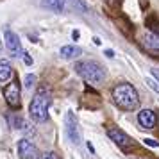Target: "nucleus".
<instances>
[{"label": "nucleus", "mask_w": 159, "mask_h": 159, "mask_svg": "<svg viewBox=\"0 0 159 159\" xmlns=\"http://www.w3.org/2000/svg\"><path fill=\"white\" fill-rule=\"evenodd\" d=\"M72 36H73V39H77V38H79V30H73Z\"/></svg>", "instance_id": "nucleus-24"}, {"label": "nucleus", "mask_w": 159, "mask_h": 159, "mask_svg": "<svg viewBox=\"0 0 159 159\" xmlns=\"http://www.w3.org/2000/svg\"><path fill=\"white\" fill-rule=\"evenodd\" d=\"M150 29H152V32L159 34V22H156V23H154V27H150Z\"/></svg>", "instance_id": "nucleus-22"}, {"label": "nucleus", "mask_w": 159, "mask_h": 159, "mask_svg": "<svg viewBox=\"0 0 159 159\" xmlns=\"http://www.w3.org/2000/svg\"><path fill=\"white\" fill-rule=\"evenodd\" d=\"M75 70L82 79L91 82V84H100L106 79V73L102 70V66L97 65L95 61H79L75 65Z\"/></svg>", "instance_id": "nucleus-3"}, {"label": "nucleus", "mask_w": 159, "mask_h": 159, "mask_svg": "<svg viewBox=\"0 0 159 159\" xmlns=\"http://www.w3.org/2000/svg\"><path fill=\"white\" fill-rule=\"evenodd\" d=\"M93 43H95V45H100L102 41H100V39H98V38H93Z\"/></svg>", "instance_id": "nucleus-25"}, {"label": "nucleus", "mask_w": 159, "mask_h": 159, "mask_svg": "<svg viewBox=\"0 0 159 159\" xmlns=\"http://www.w3.org/2000/svg\"><path fill=\"white\" fill-rule=\"evenodd\" d=\"M143 143L148 145V147H154V148H157V147H159V141L152 139V138H147V139H143Z\"/></svg>", "instance_id": "nucleus-18"}, {"label": "nucleus", "mask_w": 159, "mask_h": 159, "mask_svg": "<svg viewBox=\"0 0 159 159\" xmlns=\"http://www.w3.org/2000/svg\"><path fill=\"white\" fill-rule=\"evenodd\" d=\"M111 95H113V102L123 111H132L139 106V95H138L136 88L129 82L115 86Z\"/></svg>", "instance_id": "nucleus-1"}, {"label": "nucleus", "mask_w": 159, "mask_h": 159, "mask_svg": "<svg viewBox=\"0 0 159 159\" xmlns=\"http://www.w3.org/2000/svg\"><path fill=\"white\" fill-rule=\"evenodd\" d=\"M150 72H152V75H154V79H156V80L159 82V70H156V68H152Z\"/></svg>", "instance_id": "nucleus-21"}, {"label": "nucleus", "mask_w": 159, "mask_h": 159, "mask_svg": "<svg viewBox=\"0 0 159 159\" xmlns=\"http://www.w3.org/2000/svg\"><path fill=\"white\" fill-rule=\"evenodd\" d=\"M22 59H23V63H25L27 66L32 65V59H30V56L27 54V52H23V54H22Z\"/></svg>", "instance_id": "nucleus-19"}, {"label": "nucleus", "mask_w": 159, "mask_h": 159, "mask_svg": "<svg viewBox=\"0 0 159 159\" xmlns=\"http://www.w3.org/2000/svg\"><path fill=\"white\" fill-rule=\"evenodd\" d=\"M0 52H2V41H0Z\"/></svg>", "instance_id": "nucleus-26"}, {"label": "nucleus", "mask_w": 159, "mask_h": 159, "mask_svg": "<svg viewBox=\"0 0 159 159\" xmlns=\"http://www.w3.org/2000/svg\"><path fill=\"white\" fill-rule=\"evenodd\" d=\"M138 122L145 129H154L156 123H157V116H156V113L152 109H143V111L138 113Z\"/></svg>", "instance_id": "nucleus-10"}, {"label": "nucleus", "mask_w": 159, "mask_h": 159, "mask_svg": "<svg viewBox=\"0 0 159 159\" xmlns=\"http://www.w3.org/2000/svg\"><path fill=\"white\" fill-rule=\"evenodd\" d=\"M34 82H36V77H34L32 73H29V75L25 77V88H27V89H30V88L34 86Z\"/></svg>", "instance_id": "nucleus-15"}, {"label": "nucleus", "mask_w": 159, "mask_h": 159, "mask_svg": "<svg viewBox=\"0 0 159 159\" xmlns=\"http://www.w3.org/2000/svg\"><path fill=\"white\" fill-rule=\"evenodd\" d=\"M66 136L72 141L73 145L80 143V130H79V122H77V116L73 115L72 111L66 113Z\"/></svg>", "instance_id": "nucleus-4"}, {"label": "nucleus", "mask_w": 159, "mask_h": 159, "mask_svg": "<svg viewBox=\"0 0 159 159\" xmlns=\"http://www.w3.org/2000/svg\"><path fill=\"white\" fill-rule=\"evenodd\" d=\"M104 54H106L107 57H115V52H113V50H106V52H104Z\"/></svg>", "instance_id": "nucleus-23"}, {"label": "nucleus", "mask_w": 159, "mask_h": 159, "mask_svg": "<svg viewBox=\"0 0 159 159\" xmlns=\"http://www.w3.org/2000/svg\"><path fill=\"white\" fill-rule=\"evenodd\" d=\"M141 45L148 54H154L159 57V34H156V32L145 34L143 39H141Z\"/></svg>", "instance_id": "nucleus-9"}, {"label": "nucleus", "mask_w": 159, "mask_h": 159, "mask_svg": "<svg viewBox=\"0 0 159 159\" xmlns=\"http://www.w3.org/2000/svg\"><path fill=\"white\" fill-rule=\"evenodd\" d=\"M18 156L22 159H36L38 157V148L36 145L29 139H22L18 143Z\"/></svg>", "instance_id": "nucleus-8"}, {"label": "nucleus", "mask_w": 159, "mask_h": 159, "mask_svg": "<svg viewBox=\"0 0 159 159\" xmlns=\"http://www.w3.org/2000/svg\"><path fill=\"white\" fill-rule=\"evenodd\" d=\"M41 159H57V154L56 152H47V154L41 156Z\"/></svg>", "instance_id": "nucleus-20"}, {"label": "nucleus", "mask_w": 159, "mask_h": 159, "mask_svg": "<svg viewBox=\"0 0 159 159\" xmlns=\"http://www.w3.org/2000/svg\"><path fill=\"white\" fill-rule=\"evenodd\" d=\"M7 123H9V127L22 129L23 123H25V120H23L22 116H18V115H7Z\"/></svg>", "instance_id": "nucleus-14"}, {"label": "nucleus", "mask_w": 159, "mask_h": 159, "mask_svg": "<svg viewBox=\"0 0 159 159\" xmlns=\"http://www.w3.org/2000/svg\"><path fill=\"white\" fill-rule=\"evenodd\" d=\"M45 7L52 9V11H56V13H61L63 9H65V4L66 0H43Z\"/></svg>", "instance_id": "nucleus-13"}, {"label": "nucleus", "mask_w": 159, "mask_h": 159, "mask_svg": "<svg viewBox=\"0 0 159 159\" xmlns=\"http://www.w3.org/2000/svg\"><path fill=\"white\" fill-rule=\"evenodd\" d=\"M48 106H50V95L47 91H39L36 93V97L32 98L29 106V113L30 118L36 123H41L48 118Z\"/></svg>", "instance_id": "nucleus-2"}, {"label": "nucleus", "mask_w": 159, "mask_h": 159, "mask_svg": "<svg viewBox=\"0 0 159 159\" xmlns=\"http://www.w3.org/2000/svg\"><path fill=\"white\" fill-rule=\"evenodd\" d=\"M4 36H6V47H7V50L11 52V56H22L23 48H22V43H20V38L16 36L13 30L6 29V32H4Z\"/></svg>", "instance_id": "nucleus-6"}, {"label": "nucleus", "mask_w": 159, "mask_h": 159, "mask_svg": "<svg viewBox=\"0 0 159 159\" xmlns=\"http://www.w3.org/2000/svg\"><path fill=\"white\" fill-rule=\"evenodd\" d=\"M80 54H82V50L79 47H75V45H66V47L61 48V57H65V59H73L77 56H80Z\"/></svg>", "instance_id": "nucleus-11"}, {"label": "nucleus", "mask_w": 159, "mask_h": 159, "mask_svg": "<svg viewBox=\"0 0 159 159\" xmlns=\"http://www.w3.org/2000/svg\"><path fill=\"white\" fill-rule=\"evenodd\" d=\"M147 84H148V88H150V89H154V91H156V93L159 95V82H157V80H154V79H147Z\"/></svg>", "instance_id": "nucleus-16"}, {"label": "nucleus", "mask_w": 159, "mask_h": 159, "mask_svg": "<svg viewBox=\"0 0 159 159\" xmlns=\"http://www.w3.org/2000/svg\"><path fill=\"white\" fill-rule=\"evenodd\" d=\"M11 75H13V68L9 63L6 61H0V82H6V80L11 79Z\"/></svg>", "instance_id": "nucleus-12"}, {"label": "nucleus", "mask_w": 159, "mask_h": 159, "mask_svg": "<svg viewBox=\"0 0 159 159\" xmlns=\"http://www.w3.org/2000/svg\"><path fill=\"white\" fill-rule=\"evenodd\" d=\"M107 136L115 141L120 148H123V150H130L132 147H134V141H132V138L127 136L125 132H123L122 129H116V127H113V129L107 130Z\"/></svg>", "instance_id": "nucleus-5"}, {"label": "nucleus", "mask_w": 159, "mask_h": 159, "mask_svg": "<svg viewBox=\"0 0 159 159\" xmlns=\"http://www.w3.org/2000/svg\"><path fill=\"white\" fill-rule=\"evenodd\" d=\"M4 97L7 100L9 106L13 107H18L20 106V84L18 82H11L4 88Z\"/></svg>", "instance_id": "nucleus-7"}, {"label": "nucleus", "mask_w": 159, "mask_h": 159, "mask_svg": "<svg viewBox=\"0 0 159 159\" xmlns=\"http://www.w3.org/2000/svg\"><path fill=\"white\" fill-rule=\"evenodd\" d=\"M20 130H23V132H25V134H29V136H32V134H34V132H36V130H34V127H32V125H30V123H23V127Z\"/></svg>", "instance_id": "nucleus-17"}]
</instances>
